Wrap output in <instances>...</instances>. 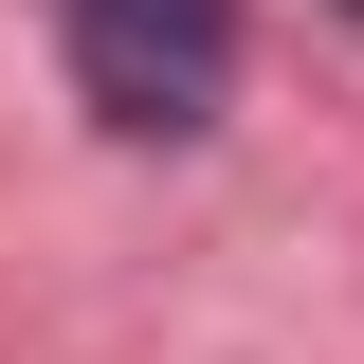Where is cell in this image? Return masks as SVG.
Here are the masks:
<instances>
[{"instance_id":"1","label":"cell","mask_w":364,"mask_h":364,"mask_svg":"<svg viewBox=\"0 0 364 364\" xmlns=\"http://www.w3.org/2000/svg\"><path fill=\"white\" fill-rule=\"evenodd\" d=\"M73 91L109 128H219L237 91V0H73Z\"/></svg>"}]
</instances>
